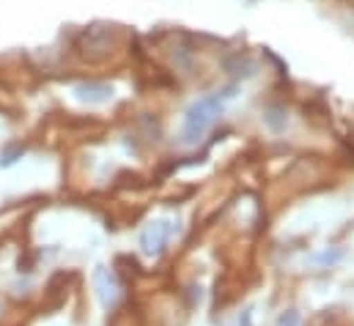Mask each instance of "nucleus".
<instances>
[{
    "label": "nucleus",
    "mask_w": 354,
    "mask_h": 326,
    "mask_svg": "<svg viewBox=\"0 0 354 326\" xmlns=\"http://www.w3.org/2000/svg\"><path fill=\"white\" fill-rule=\"evenodd\" d=\"M96 285H99V296H102V302L110 307V305L115 302V288H113V282H104V274L99 271V274H96Z\"/></svg>",
    "instance_id": "obj_1"
},
{
    "label": "nucleus",
    "mask_w": 354,
    "mask_h": 326,
    "mask_svg": "<svg viewBox=\"0 0 354 326\" xmlns=\"http://www.w3.org/2000/svg\"><path fill=\"white\" fill-rule=\"evenodd\" d=\"M277 326H299V316H297L294 310H288V313H283V316L277 318Z\"/></svg>",
    "instance_id": "obj_2"
},
{
    "label": "nucleus",
    "mask_w": 354,
    "mask_h": 326,
    "mask_svg": "<svg viewBox=\"0 0 354 326\" xmlns=\"http://www.w3.org/2000/svg\"><path fill=\"white\" fill-rule=\"evenodd\" d=\"M239 326H250V313H245V316L239 318Z\"/></svg>",
    "instance_id": "obj_3"
}]
</instances>
